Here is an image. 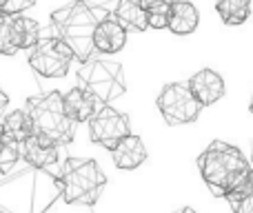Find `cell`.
Here are the masks:
<instances>
[{"instance_id": "cell-1", "label": "cell", "mask_w": 253, "mask_h": 213, "mask_svg": "<svg viewBox=\"0 0 253 213\" xmlns=\"http://www.w3.org/2000/svg\"><path fill=\"white\" fill-rule=\"evenodd\" d=\"M198 169L202 180L215 198L240 196L253 182V165L245 158V153L229 142H211L198 158Z\"/></svg>"}, {"instance_id": "cell-2", "label": "cell", "mask_w": 253, "mask_h": 213, "mask_svg": "<svg viewBox=\"0 0 253 213\" xmlns=\"http://www.w3.org/2000/svg\"><path fill=\"white\" fill-rule=\"evenodd\" d=\"M109 11L111 9L105 4H87L84 0L69 2L51 13L53 34L60 40H65L67 47L74 51L76 60L87 62L96 53L93 34H96L98 25L111 16Z\"/></svg>"}, {"instance_id": "cell-3", "label": "cell", "mask_w": 253, "mask_h": 213, "mask_svg": "<svg viewBox=\"0 0 253 213\" xmlns=\"http://www.w3.org/2000/svg\"><path fill=\"white\" fill-rule=\"evenodd\" d=\"M27 113L34 125V135L49 144H69L76 133V122L65 113L60 91H47L27 100Z\"/></svg>"}, {"instance_id": "cell-4", "label": "cell", "mask_w": 253, "mask_h": 213, "mask_svg": "<svg viewBox=\"0 0 253 213\" xmlns=\"http://www.w3.org/2000/svg\"><path fill=\"white\" fill-rule=\"evenodd\" d=\"M56 180L67 205L83 207L96 205L107 184V175L100 171L98 162L89 158H67Z\"/></svg>"}, {"instance_id": "cell-5", "label": "cell", "mask_w": 253, "mask_h": 213, "mask_svg": "<svg viewBox=\"0 0 253 213\" xmlns=\"http://www.w3.org/2000/svg\"><path fill=\"white\" fill-rule=\"evenodd\" d=\"M78 83L83 89L91 91L102 105H109L125 93L123 65L105 58H89L78 69Z\"/></svg>"}, {"instance_id": "cell-6", "label": "cell", "mask_w": 253, "mask_h": 213, "mask_svg": "<svg viewBox=\"0 0 253 213\" xmlns=\"http://www.w3.org/2000/svg\"><path fill=\"white\" fill-rule=\"evenodd\" d=\"M74 62V51L58 36H40L29 49V65L44 78H65Z\"/></svg>"}, {"instance_id": "cell-7", "label": "cell", "mask_w": 253, "mask_h": 213, "mask_svg": "<svg viewBox=\"0 0 253 213\" xmlns=\"http://www.w3.org/2000/svg\"><path fill=\"white\" fill-rule=\"evenodd\" d=\"M158 109L167 125H191L200 116L202 105L196 100L189 85L171 83L158 96Z\"/></svg>"}, {"instance_id": "cell-8", "label": "cell", "mask_w": 253, "mask_h": 213, "mask_svg": "<svg viewBox=\"0 0 253 213\" xmlns=\"http://www.w3.org/2000/svg\"><path fill=\"white\" fill-rule=\"evenodd\" d=\"M129 133H131L129 116L120 113L114 107L105 105L89 120V138H91V142L100 144V147L109 149V151Z\"/></svg>"}, {"instance_id": "cell-9", "label": "cell", "mask_w": 253, "mask_h": 213, "mask_svg": "<svg viewBox=\"0 0 253 213\" xmlns=\"http://www.w3.org/2000/svg\"><path fill=\"white\" fill-rule=\"evenodd\" d=\"M187 85L202 107L215 105V102L224 96V91H227L222 76L213 69H202V71H198V74H193Z\"/></svg>"}, {"instance_id": "cell-10", "label": "cell", "mask_w": 253, "mask_h": 213, "mask_svg": "<svg viewBox=\"0 0 253 213\" xmlns=\"http://www.w3.org/2000/svg\"><path fill=\"white\" fill-rule=\"evenodd\" d=\"M62 102H65V113L76 122V125L89 122L102 107H105L91 91H87V89H83V87H76V89H71L69 93H65V96H62Z\"/></svg>"}, {"instance_id": "cell-11", "label": "cell", "mask_w": 253, "mask_h": 213, "mask_svg": "<svg viewBox=\"0 0 253 213\" xmlns=\"http://www.w3.org/2000/svg\"><path fill=\"white\" fill-rule=\"evenodd\" d=\"M20 156H22V160H27L31 167L49 171V173L56 171V167H58V147L40 140L38 135H31L29 140H25V142L20 144ZM56 178H58V171H56Z\"/></svg>"}, {"instance_id": "cell-12", "label": "cell", "mask_w": 253, "mask_h": 213, "mask_svg": "<svg viewBox=\"0 0 253 213\" xmlns=\"http://www.w3.org/2000/svg\"><path fill=\"white\" fill-rule=\"evenodd\" d=\"M126 43V29L120 25L111 13L109 18L98 25L96 34H93V47L98 53H118Z\"/></svg>"}, {"instance_id": "cell-13", "label": "cell", "mask_w": 253, "mask_h": 213, "mask_svg": "<svg viewBox=\"0 0 253 213\" xmlns=\"http://www.w3.org/2000/svg\"><path fill=\"white\" fill-rule=\"evenodd\" d=\"M111 156H114V165L118 169L131 171V169H138L147 160V149H144V142L140 140V135L129 133L111 149Z\"/></svg>"}, {"instance_id": "cell-14", "label": "cell", "mask_w": 253, "mask_h": 213, "mask_svg": "<svg viewBox=\"0 0 253 213\" xmlns=\"http://www.w3.org/2000/svg\"><path fill=\"white\" fill-rule=\"evenodd\" d=\"M111 13L126 31H144L149 27L147 4L142 0H116Z\"/></svg>"}, {"instance_id": "cell-15", "label": "cell", "mask_w": 253, "mask_h": 213, "mask_svg": "<svg viewBox=\"0 0 253 213\" xmlns=\"http://www.w3.org/2000/svg\"><path fill=\"white\" fill-rule=\"evenodd\" d=\"M200 22V13L193 7V2L189 0H175L171 4V18H169V27L167 29L175 36H189L198 29Z\"/></svg>"}, {"instance_id": "cell-16", "label": "cell", "mask_w": 253, "mask_h": 213, "mask_svg": "<svg viewBox=\"0 0 253 213\" xmlns=\"http://www.w3.org/2000/svg\"><path fill=\"white\" fill-rule=\"evenodd\" d=\"M9 31H11V43L16 51L31 49L40 40V25L34 18H25L22 13L9 16Z\"/></svg>"}, {"instance_id": "cell-17", "label": "cell", "mask_w": 253, "mask_h": 213, "mask_svg": "<svg viewBox=\"0 0 253 213\" xmlns=\"http://www.w3.org/2000/svg\"><path fill=\"white\" fill-rule=\"evenodd\" d=\"M0 131L4 133V138H9L16 144H22L25 140H29L34 135V125H31L27 109H18V111L7 113L0 120Z\"/></svg>"}, {"instance_id": "cell-18", "label": "cell", "mask_w": 253, "mask_h": 213, "mask_svg": "<svg viewBox=\"0 0 253 213\" xmlns=\"http://www.w3.org/2000/svg\"><path fill=\"white\" fill-rule=\"evenodd\" d=\"M215 9L224 25H242L251 16V0H215Z\"/></svg>"}, {"instance_id": "cell-19", "label": "cell", "mask_w": 253, "mask_h": 213, "mask_svg": "<svg viewBox=\"0 0 253 213\" xmlns=\"http://www.w3.org/2000/svg\"><path fill=\"white\" fill-rule=\"evenodd\" d=\"M171 4L169 0H158V2L147 4V18H149V27L153 29H167L169 27V18H171Z\"/></svg>"}, {"instance_id": "cell-20", "label": "cell", "mask_w": 253, "mask_h": 213, "mask_svg": "<svg viewBox=\"0 0 253 213\" xmlns=\"http://www.w3.org/2000/svg\"><path fill=\"white\" fill-rule=\"evenodd\" d=\"M18 158H20V144L4 138V133L0 131V173H7Z\"/></svg>"}, {"instance_id": "cell-21", "label": "cell", "mask_w": 253, "mask_h": 213, "mask_svg": "<svg viewBox=\"0 0 253 213\" xmlns=\"http://www.w3.org/2000/svg\"><path fill=\"white\" fill-rule=\"evenodd\" d=\"M229 202H231V207H233V213H253V182L240 196L231 198Z\"/></svg>"}, {"instance_id": "cell-22", "label": "cell", "mask_w": 253, "mask_h": 213, "mask_svg": "<svg viewBox=\"0 0 253 213\" xmlns=\"http://www.w3.org/2000/svg\"><path fill=\"white\" fill-rule=\"evenodd\" d=\"M0 53L2 56H11L16 53V47L11 43V31H9V16L0 20Z\"/></svg>"}, {"instance_id": "cell-23", "label": "cell", "mask_w": 253, "mask_h": 213, "mask_svg": "<svg viewBox=\"0 0 253 213\" xmlns=\"http://www.w3.org/2000/svg\"><path fill=\"white\" fill-rule=\"evenodd\" d=\"M36 0H0V13L2 16H16L22 13L25 9L34 7Z\"/></svg>"}, {"instance_id": "cell-24", "label": "cell", "mask_w": 253, "mask_h": 213, "mask_svg": "<svg viewBox=\"0 0 253 213\" xmlns=\"http://www.w3.org/2000/svg\"><path fill=\"white\" fill-rule=\"evenodd\" d=\"M9 105V98H7V93L0 89V116H2V111H4V107Z\"/></svg>"}, {"instance_id": "cell-25", "label": "cell", "mask_w": 253, "mask_h": 213, "mask_svg": "<svg viewBox=\"0 0 253 213\" xmlns=\"http://www.w3.org/2000/svg\"><path fill=\"white\" fill-rule=\"evenodd\" d=\"M175 213H196V211L189 209V207H184V209H180V211H175Z\"/></svg>"}, {"instance_id": "cell-26", "label": "cell", "mask_w": 253, "mask_h": 213, "mask_svg": "<svg viewBox=\"0 0 253 213\" xmlns=\"http://www.w3.org/2000/svg\"><path fill=\"white\" fill-rule=\"evenodd\" d=\"M144 4H151V2H158V0H142ZM169 2H175V0H169Z\"/></svg>"}, {"instance_id": "cell-27", "label": "cell", "mask_w": 253, "mask_h": 213, "mask_svg": "<svg viewBox=\"0 0 253 213\" xmlns=\"http://www.w3.org/2000/svg\"><path fill=\"white\" fill-rule=\"evenodd\" d=\"M249 109H251V113H253V96H251V105H249Z\"/></svg>"}, {"instance_id": "cell-28", "label": "cell", "mask_w": 253, "mask_h": 213, "mask_svg": "<svg viewBox=\"0 0 253 213\" xmlns=\"http://www.w3.org/2000/svg\"><path fill=\"white\" fill-rule=\"evenodd\" d=\"M2 18H4V16H2V13H0V20H2Z\"/></svg>"}, {"instance_id": "cell-29", "label": "cell", "mask_w": 253, "mask_h": 213, "mask_svg": "<svg viewBox=\"0 0 253 213\" xmlns=\"http://www.w3.org/2000/svg\"><path fill=\"white\" fill-rule=\"evenodd\" d=\"M251 165H253V156H251Z\"/></svg>"}]
</instances>
